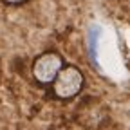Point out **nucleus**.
I'll return each instance as SVG.
<instances>
[{
    "instance_id": "20e7f679",
    "label": "nucleus",
    "mask_w": 130,
    "mask_h": 130,
    "mask_svg": "<svg viewBox=\"0 0 130 130\" xmlns=\"http://www.w3.org/2000/svg\"><path fill=\"white\" fill-rule=\"evenodd\" d=\"M0 2H2V4H6V6H24L25 2H27V0H0Z\"/></svg>"
},
{
    "instance_id": "f03ea898",
    "label": "nucleus",
    "mask_w": 130,
    "mask_h": 130,
    "mask_svg": "<svg viewBox=\"0 0 130 130\" xmlns=\"http://www.w3.org/2000/svg\"><path fill=\"white\" fill-rule=\"evenodd\" d=\"M85 89V74L78 65L65 63L54 81L49 85V96L56 101H71Z\"/></svg>"
},
{
    "instance_id": "7ed1b4c3",
    "label": "nucleus",
    "mask_w": 130,
    "mask_h": 130,
    "mask_svg": "<svg viewBox=\"0 0 130 130\" xmlns=\"http://www.w3.org/2000/svg\"><path fill=\"white\" fill-rule=\"evenodd\" d=\"M65 60L58 51H43L31 63V76L42 87H49L63 69Z\"/></svg>"
},
{
    "instance_id": "39448f33",
    "label": "nucleus",
    "mask_w": 130,
    "mask_h": 130,
    "mask_svg": "<svg viewBox=\"0 0 130 130\" xmlns=\"http://www.w3.org/2000/svg\"><path fill=\"white\" fill-rule=\"evenodd\" d=\"M128 69H130V61H128Z\"/></svg>"
},
{
    "instance_id": "f257e3e1",
    "label": "nucleus",
    "mask_w": 130,
    "mask_h": 130,
    "mask_svg": "<svg viewBox=\"0 0 130 130\" xmlns=\"http://www.w3.org/2000/svg\"><path fill=\"white\" fill-rule=\"evenodd\" d=\"M74 121L83 130H114L110 108L96 96H87L78 103L74 110Z\"/></svg>"
}]
</instances>
